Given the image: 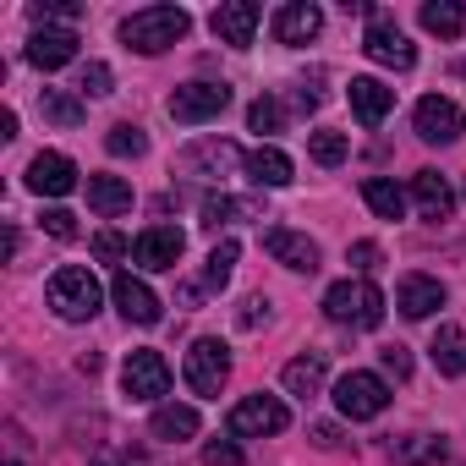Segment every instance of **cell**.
<instances>
[{
    "label": "cell",
    "mask_w": 466,
    "mask_h": 466,
    "mask_svg": "<svg viewBox=\"0 0 466 466\" xmlns=\"http://www.w3.org/2000/svg\"><path fill=\"white\" fill-rule=\"evenodd\" d=\"M417 17H422V28L439 34V39H461V34H466V6H461V0H428Z\"/></svg>",
    "instance_id": "4316f807"
},
{
    "label": "cell",
    "mask_w": 466,
    "mask_h": 466,
    "mask_svg": "<svg viewBox=\"0 0 466 466\" xmlns=\"http://www.w3.org/2000/svg\"><path fill=\"white\" fill-rule=\"evenodd\" d=\"M346 99H351V110H357L362 127H379V121L395 110V88H384L379 77H351V83H346Z\"/></svg>",
    "instance_id": "2e32d148"
},
{
    "label": "cell",
    "mask_w": 466,
    "mask_h": 466,
    "mask_svg": "<svg viewBox=\"0 0 466 466\" xmlns=\"http://www.w3.org/2000/svg\"><path fill=\"white\" fill-rule=\"evenodd\" d=\"M28 61H34L39 72H61L66 61H77V34H72V28H39V34L28 39Z\"/></svg>",
    "instance_id": "9a60e30c"
},
{
    "label": "cell",
    "mask_w": 466,
    "mask_h": 466,
    "mask_svg": "<svg viewBox=\"0 0 466 466\" xmlns=\"http://www.w3.org/2000/svg\"><path fill=\"white\" fill-rule=\"evenodd\" d=\"M319 34H324V12L308 6V0H291V6L275 12V39H280V45H308V39H319Z\"/></svg>",
    "instance_id": "ac0fdd59"
},
{
    "label": "cell",
    "mask_w": 466,
    "mask_h": 466,
    "mask_svg": "<svg viewBox=\"0 0 466 466\" xmlns=\"http://www.w3.org/2000/svg\"><path fill=\"white\" fill-rule=\"evenodd\" d=\"M39 225L50 230L56 242H72V237H77V214H66V208H45V219H39Z\"/></svg>",
    "instance_id": "f35d334b"
},
{
    "label": "cell",
    "mask_w": 466,
    "mask_h": 466,
    "mask_svg": "<svg viewBox=\"0 0 466 466\" xmlns=\"http://www.w3.org/2000/svg\"><path fill=\"white\" fill-rule=\"evenodd\" d=\"M230 219H264V208H258V203H242V198H225V192H208V198H203V225L219 230V225H230Z\"/></svg>",
    "instance_id": "83f0119b"
},
{
    "label": "cell",
    "mask_w": 466,
    "mask_h": 466,
    "mask_svg": "<svg viewBox=\"0 0 466 466\" xmlns=\"http://www.w3.org/2000/svg\"><path fill=\"white\" fill-rule=\"evenodd\" d=\"M203 466H242V450L230 439H208L203 444Z\"/></svg>",
    "instance_id": "ab89813d"
},
{
    "label": "cell",
    "mask_w": 466,
    "mask_h": 466,
    "mask_svg": "<svg viewBox=\"0 0 466 466\" xmlns=\"http://www.w3.org/2000/svg\"><path fill=\"white\" fill-rule=\"evenodd\" d=\"M308 154H313L324 170H335V165L351 154V143H346V132H308Z\"/></svg>",
    "instance_id": "836d02e7"
},
{
    "label": "cell",
    "mask_w": 466,
    "mask_h": 466,
    "mask_svg": "<svg viewBox=\"0 0 466 466\" xmlns=\"http://www.w3.org/2000/svg\"><path fill=\"white\" fill-rule=\"evenodd\" d=\"M110 297H116V308H121L127 324H159V313H165V302H159L137 275H127V269L110 280Z\"/></svg>",
    "instance_id": "5bb4252c"
},
{
    "label": "cell",
    "mask_w": 466,
    "mask_h": 466,
    "mask_svg": "<svg viewBox=\"0 0 466 466\" xmlns=\"http://www.w3.org/2000/svg\"><path fill=\"white\" fill-rule=\"evenodd\" d=\"M237 258H242V248L225 237V242L208 253V269H203V291H219V286L230 280V269H237Z\"/></svg>",
    "instance_id": "1f68e13d"
},
{
    "label": "cell",
    "mask_w": 466,
    "mask_h": 466,
    "mask_svg": "<svg viewBox=\"0 0 466 466\" xmlns=\"http://www.w3.org/2000/svg\"><path fill=\"white\" fill-rule=\"evenodd\" d=\"M313 444L335 450V444H340V428H335V422H319V428H313Z\"/></svg>",
    "instance_id": "ee69618b"
},
{
    "label": "cell",
    "mask_w": 466,
    "mask_h": 466,
    "mask_svg": "<svg viewBox=\"0 0 466 466\" xmlns=\"http://www.w3.org/2000/svg\"><path fill=\"white\" fill-rule=\"evenodd\" d=\"M181 165L187 170H208V176H230L237 165H248V154L237 148V143H219V137H203V143H192L187 154H181Z\"/></svg>",
    "instance_id": "d6986e66"
},
{
    "label": "cell",
    "mask_w": 466,
    "mask_h": 466,
    "mask_svg": "<svg viewBox=\"0 0 466 466\" xmlns=\"http://www.w3.org/2000/svg\"><path fill=\"white\" fill-rule=\"evenodd\" d=\"M28 187H34L39 198H66V192L77 187V165H72L66 154H39V159L28 165Z\"/></svg>",
    "instance_id": "e0dca14e"
},
{
    "label": "cell",
    "mask_w": 466,
    "mask_h": 466,
    "mask_svg": "<svg viewBox=\"0 0 466 466\" xmlns=\"http://www.w3.org/2000/svg\"><path fill=\"white\" fill-rule=\"evenodd\" d=\"M411 198H417L422 219H450V208H455V192H450V181L439 170H417L411 176Z\"/></svg>",
    "instance_id": "603a6c76"
},
{
    "label": "cell",
    "mask_w": 466,
    "mask_h": 466,
    "mask_svg": "<svg viewBox=\"0 0 466 466\" xmlns=\"http://www.w3.org/2000/svg\"><path fill=\"white\" fill-rule=\"evenodd\" d=\"M395 308H400L406 319H428L433 308H444V286H439L433 275H406L400 291H395Z\"/></svg>",
    "instance_id": "44dd1931"
},
{
    "label": "cell",
    "mask_w": 466,
    "mask_h": 466,
    "mask_svg": "<svg viewBox=\"0 0 466 466\" xmlns=\"http://www.w3.org/2000/svg\"><path fill=\"white\" fill-rule=\"evenodd\" d=\"M203 422H198V411L192 406H176V400H165V406H154V422H148V433L154 439H165V444H181V439H192Z\"/></svg>",
    "instance_id": "d4e9b609"
},
{
    "label": "cell",
    "mask_w": 466,
    "mask_h": 466,
    "mask_svg": "<svg viewBox=\"0 0 466 466\" xmlns=\"http://www.w3.org/2000/svg\"><path fill=\"white\" fill-rule=\"evenodd\" d=\"M362 56L379 61V66H395V72H411V66H417L411 39H406L390 17H373V23H368V34H362Z\"/></svg>",
    "instance_id": "9c48e42d"
},
{
    "label": "cell",
    "mask_w": 466,
    "mask_h": 466,
    "mask_svg": "<svg viewBox=\"0 0 466 466\" xmlns=\"http://www.w3.org/2000/svg\"><path fill=\"white\" fill-rule=\"evenodd\" d=\"M384 373L406 379V373H411V351H406V346H384Z\"/></svg>",
    "instance_id": "7bdbcfd3"
},
{
    "label": "cell",
    "mask_w": 466,
    "mask_h": 466,
    "mask_svg": "<svg viewBox=\"0 0 466 466\" xmlns=\"http://www.w3.org/2000/svg\"><path fill=\"white\" fill-rule=\"evenodd\" d=\"M258 6L253 0H225V6H214V17H208V28H214V39L219 45H230V50H248L253 45V34H258Z\"/></svg>",
    "instance_id": "8fae6325"
},
{
    "label": "cell",
    "mask_w": 466,
    "mask_h": 466,
    "mask_svg": "<svg viewBox=\"0 0 466 466\" xmlns=\"http://www.w3.org/2000/svg\"><path fill=\"white\" fill-rule=\"evenodd\" d=\"M286 422H291V411L275 395H248V400L230 406V417H225L230 439H269V433H286Z\"/></svg>",
    "instance_id": "277c9868"
},
{
    "label": "cell",
    "mask_w": 466,
    "mask_h": 466,
    "mask_svg": "<svg viewBox=\"0 0 466 466\" xmlns=\"http://www.w3.org/2000/svg\"><path fill=\"white\" fill-rule=\"evenodd\" d=\"M237 324H242V329H258V324H269V297H248V302L237 308Z\"/></svg>",
    "instance_id": "b9f144b4"
},
{
    "label": "cell",
    "mask_w": 466,
    "mask_h": 466,
    "mask_svg": "<svg viewBox=\"0 0 466 466\" xmlns=\"http://www.w3.org/2000/svg\"><path fill=\"white\" fill-rule=\"evenodd\" d=\"M248 176H253L258 187H291V181H297V165H291V154H286V148L258 143V148L248 154Z\"/></svg>",
    "instance_id": "ffe728a7"
},
{
    "label": "cell",
    "mask_w": 466,
    "mask_h": 466,
    "mask_svg": "<svg viewBox=\"0 0 466 466\" xmlns=\"http://www.w3.org/2000/svg\"><path fill=\"white\" fill-rule=\"evenodd\" d=\"M181 253H187V237H181L176 225H148L143 237L132 242V264H137V269H154V275H159V269H176Z\"/></svg>",
    "instance_id": "30bf717a"
},
{
    "label": "cell",
    "mask_w": 466,
    "mask_h": 466,
    "mask_svg": "<svg viewBox=\"0 0 466 466\" xmlns=\"http://www.w3.org/2000/svg\"><path fill=\"white\" fill-rule=\"evenodd\" d=\"M83 17V6H72V0H39V6H34V23H77Z\"/></svg>",
    "instance_id": "8d00e7d4"
},
{
    "label": "cell",
    "mask_w": 466,
    "mask_h": 466,
    "mask_svg": "<svg viewBox=\"0 0 466 466\" xmlns=\"http://www.w3.org/2000/svg\"><path fill=\"white\" fill-rule=\"evenodd\" d=\"M346 258H351V269H357V275H373V269L384 264V253H379L373 242H351V253H346Z\"/></svg>",
    "instance_id": "60d3db41"
},
{
    "label": "cell",
    "mask_w": 466,
    "mask_h": 466,
    "mask_svg": "<svg viewBox=\"0 0 466 466\" xmlns=\"http://www.w3.org/2000/svg\"><path fill=\"white\" fill-rule=\"evenodd\" d=\"M248 127H253V132H280V127H286V105H280L275 94L253 99V110H248Z\"/></svg>",
    "instance_id": "e575fe53"
},
{
    "label": "cell",
    "mask_w": 466,
    "mask_h": 466,
    "mask_svg": "<svg viewBox=\"0 0 466 466\" xmlns=\"http://www.w3.org/2000/svg\"><path fill=\"white\" fill-rule=\"evenodd\" d=\"M324 313L329 324H351V329H379L384 324V291L373 280H335L324 291Z\"/></svg>",
    "instance_id": "3957f363"
},
{
    "label": "cell",
    "mask_w": 466,
    "mask_h": 466,
    "mask_svg": "<svg viewBox=\"0 0 466 466\" xmlns=\"http://www.w3.org/2000/svg\"><path fill=\"white\" fill-rule=\"evenodd\" d=\"M0 137H17V110H0Z\"/></svg>",
    "instance_id": "f6af8a7d"
},
{
    "label": "cell",
    "mask_w": 466,
    "mask_h": 466,
    "mask_svg": "<svg viewBox=\"0 0 466 466\" xmlns=\"http://www.w3.org/2000/svg\"><path fill=\"white\" fill-rule=\"evenodd\" d=\"M187 384H192V395H208V400H219V390H225V379H230V346L225 340H214V335H203V340H192V351H187Z\"/></svg>",
    "instance_id": "5b68a950"
},
{
    "label": "cell",
    "mask_w": 466,
    "mask_h": 466,
    "mask_svg": "<svg viewBox=\"0 0 466 466\" xmlns=\"http://www.w3.org/2000/svg\"><path fill=\"white\" fill-rule=\"evenodd\" d=\"M105 148H110L116 159H137V154H148V137H143V127L116 121V127H110V137H105Z\"/></svg>",
    "instance_id": "d6a6232c"
},
{
    "label": "cell",
    "mask_w": 466,
    "mask_h": 466,
    "mask_svg": "<svg viewBox=\"0 0 466 466\" xmlns=\"http://www.w3.org/2000/svg\"><path fill=\"white\" fill-rule=\"evenodd\" d=\"M39 110H45V121H56V127H77L88 110H83V99H72V94H61V88H45L39 94Z\"/></svg>",
    "instance_id": "4dcf8cb0"
},
{
    "label": "cell",
    "mask_w": 466,
    "mask_h": 466,
    "mask_svg": "<svg viewBox=\"0 0 466 466\" xmlns=\"http://www.w3.org/2000/svg\"><path fill=\"white\" fill-rule=\"evenodd\" d=\"M187 28H192V17L181 6H143L121 23V45L137 50V56H165L170 45L187 39Z\"/></svg>",
    "instance_id": "6da1fadb"
},
{
    "label": "cell",
    "mask_w": 466,
    "mask_h": 466,
    "mask_svg": "<svg viewBox=\"0 0 466 466\" xmlns=\"http://www.w3.org/2000/svg\"><path fill=\"white\" fill-rule=\"evenodd\" d=\"M121 390H127V400H159L170 390V362L159 351H132L121 362Z\"/></svg>",
    "instance_id": "ba28073f"
},
{
    "label": "cell",
    "mask_w": 466,
    "mask_h": 466,
    "mask_svg": "<svg viewBox=\"0 0 466 466\" xmlns=\"http://www.w3.org/2000/svg\"><path fill=\"white\" fill-rule=\"evenodd\" d=\"M264 248H269L275 264H286V269H297V275H313V269H319V242L302 237V230L275 225V230H264Z\"/></svg>",
    "instance_id": "4fadbf2b"
},
{
    "label": "cell",
    "mask_w": 466,
    "mask_h": 466,
    "mask_svg": "<svg viewBox=\"0 0 466 466\" xmlns=\"http://www.w3.org/2000/svg\"><path fill=\"white\" fill-rule=\"evenodd\" d=\"M225 105H230V88H225V83H181L165 110H170V121H181V127H203V121H214Z\"/></svg>",
    "instance_id": "52a82bcc"
},
{
    "label": "cell",
    "mask_w": 466,
    "mask_h": 466,
    "mask_svg": "<svg viewBox=\"0 0 466 466\" xmlns=\"http://www.w3.org/2000/svg\"><path fill=\"white\" fill-rule=\"evenodd\" d=\"M390 455L406 461V466H439L450 450H444V439H433V433H411V439H395Z\"/></svg>",
    "instance_id": "f1b7e54d"
},
{
    "label": "cell",
    "mask_w": 466,
    "mask_h": 466,
    "mask_svg": "<svg viewBox=\"0 0 466 466\" xmlns=\"http://www.w3.org/2000/svg\"><path fill=\"white\" fill-rule=\"evenodd\" d=\"M362 198H368V208H373L379 219H400V214H406V192H400L395 181H384V176H368V181H362Z\"/></svg>",
    "instance_id": "f546056e"
},
{
    "label": "cell",
    "mask_w": 466,
    "mask_h": 466,
    "mask_svg": "<svg viewBox=\"0 0 466 466\" xmlns=\"http://www.w3.org/2000/svg\"><path fill=\"white\" fill-rule=\"evenodd\" d=\"M411 127H417V137H422V143H455V137H461V105H455V99L428 94V99H417Z\"/></svg>",
    "instance_id": "7c38bea8"
},
{
    "label": "cell",
    "mask_w": 466,
    "mask_h": 466,
    "mask_svg": "<svg viewBox=\"0 0 466 466\" xmlns=\"http://www.w3.org/2000/svg\"><path fill=\"white\" fill-rule=\"evenodd\" d=\"M45 297H50L56 319H66V324H88V319L99 313V302H105V286L94 280V269L66 264V269H56V275H50Z\"/></svg>",
    "instance_id": "7a4b0ae2"
},
{
    "label": "cell",
    "mask_w": 466,
    "mask_h": 466,
    "mask_svg": "<svg viewBox=\"0 0 466 466\" xmlns=\"http://www.w3.org/2000/svg\"><path fill=\"white\" fill-rule=\"evenodd\" d=\"M428 357H433V368L444 379H461L466 373V329L461 324H439L433 340H428Z\"/></svg>",
    "instance_id": "7402d4cb"
},
{
    "label": "cell",
    "mask_w": 466,
    "mask_h": 466,
    "mask_svg": "<svg viewBox=\"0 0 466 466\" xmlns=\"http://www.w3.org/2000/svg\"><path fill=\"white\" fill-rule=\"evenodd\" d=\"M132 253V242L121 237V230H99V237H94V258L99 264H116V258H127Z\"/></svg>",
    "instance_id": "74e56055"
},
{
    "label": "cell",
    "mask_w": 466,
    "mask_h": 466,
    "mask_svg": "<svg viewBox=\"0 0 466 466\" xmlns=\"http://www.w3.org/2000/svg\"><path fill=\"white\" fill-rule=\"evenodd\" d=\"M280 384H286V395H297V400H313V395L324 390V357H319V351H308V357L286 362Z\"/></svg>",
    "instance_id": "484cf974"
},
{
    "label": "cell",
    "mask_w": 466,
    "mask_h": 466,
    "mask_svg": "<svg viewBox=\"0 0 466 466\" xmlns=\"http://www.w3.org/2000/svg\"><path fill=\"white\" fill-rule=\"evenodd\" d=\"M77 94H88V99H105V94H116V77H110V66H105V61H88V66H83V77H77Z\"/></svg>",
    "instance_id": "d590c367"
},
{
    "label": "cell",
    "mask_w": 466,
    "mask_h": 466,
    "mask_svg": "<svg viewBox=\"0 0 466 466\" xmlns=\"http://www.w3.org/2000/svg\"><path fill=\"white\" fill-rule=\"evenodd\" d=\"M88 208L105 214V219L127 214L132 208V181H121V176H88Z\"/></svg>",
    "instance_id": "cb8c5ba5"
},
{
    "label": "cell",
    "mask_w": 466,
    "mask_h": 466,
    "mask_svg": "<svg viewBox=\"0 0 466 466\" xmlns=\"http://www.w3.org/2000/svg\"><path fill=\"white\" fill-rule=\"evenodd\" d=\"M335 406H340V417L368 422V417H379V411L390 406V384H384L379 373L351 368V373H340V379H335Z\"/></svg>",
    "instance_id": "8992f818"
},
{
    "label": "cell",
    "mask_w": 466,
    "mask_h": 466,
    "mask_svg": "<svg viewBox=\"0 0 466 466\" xmlns=\"http://www.w3.org/2000/svg\"><path fill=\"white\" fill-rule=\"evenodd\" d=\"M6 466H17V461H6Z\"/></svg>",
    "instance_id": "bcb514c9"
}]
</instances>
